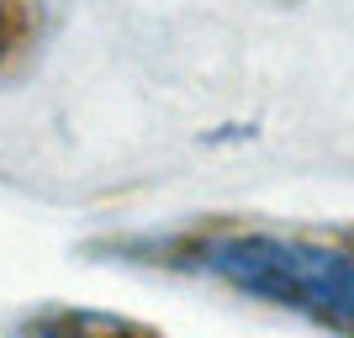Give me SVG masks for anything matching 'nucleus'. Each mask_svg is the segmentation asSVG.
Wrapping results in <instances>:
<instances>
[{"mask_svg": "<svg viewBox=\"0 0 354 338\" xmlns=\"http://www.w3.org/2000/svg\"><path fill=\"white\" fill-rule=\"evenodd\" d=\"M21 27H27V6L21 0H0V53L21 37Z\"/></svg>", "mask_w": 354, "mask_h": 338, "instance_id": "obj_2", "label": "nucleus"}, {"mask_svg": "<svg viewBox=\"0 0 354 338\" xmlns=\"http://www.w3.org/2000/svg\"><path fill=\"white\" fill-rule=\"evenodd\" d=\"M169 265L354 338V233H212L175 243Z\"/></svg>", "mask_w": 354, "mask_h": 338, "instance_id": "obj_1", "label": "nucleus"}]
</instances>
